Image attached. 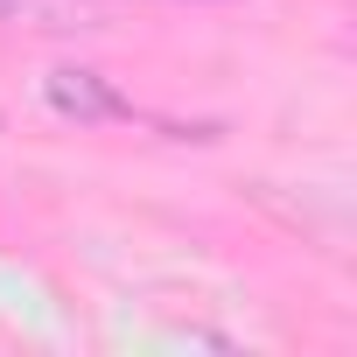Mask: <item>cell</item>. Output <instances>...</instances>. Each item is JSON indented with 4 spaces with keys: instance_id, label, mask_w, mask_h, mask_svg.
Returning <instances> with one entry per match:
<instances>
[{
    "instance_id": "cell-1",
    "label": "cell",
    "mask_w": 357,
    "mask_h": 357,
    "mask_svg": "<svg viewBox=\"0 0 357 357\" xmlns=\"http://www.w3.org/2000/svg\"><path fill=\"white\" fill-rule=\"evenodd\" d=\"M50 105L63 112V119H77V126H105V119H133V105L98 77V70H77V63H63V70H50Z\"/></svg>"
},
{
    "instance_id": "cell-2",
    "label": "cell",
    "mask_w": 357,
    "mask_h": 357,
    "mask_svg": "<svg viewBox=\"0 0 357 357\" xmlns=\"http://www.w3.org/2000/svg\"><path fill=\"white\" fill-rule=\"evenodd\" d=\"M112 15V0H0V22L22 29H98Z\"/></svg>"
}]
</instances>
